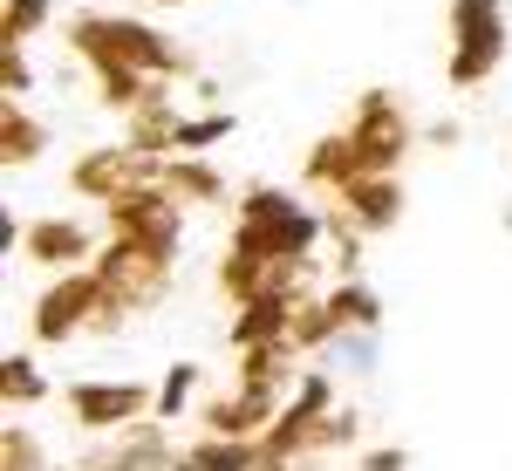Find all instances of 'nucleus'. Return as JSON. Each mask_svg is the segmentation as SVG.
<instances>
[{
	"mask_svg": "<svg viewBox=\"0 0 512 471\" xmlns=\"http://www.w3.org/2000/svg\"><path fill=\"white\" fill-rule=\"evenodd\" d=\"M198 376H205L198 362H171V369H164V383H158V403H151V410H158L164 424H178V417H185V403L198 396Z\"/></svg>",
	"mask_w": 512,
	"mask_h": 471,
	"instance_id": "nucleus-27",
	"label": "nucleus"
},
{
	"mask_svg": "<svg viewBox=\"0 0 512 471\" xmlns=\"http://www.w3.org/2000/svg\"><path fill=\"white\" fill-rule=\"evenodd\" d=\"M424 144H437V151H451V144H458V123H451V117H437L431 130H424Z\"/></svg>",
	"mask_w": 512,
	"mask_h": 471,
	"instance_id": "nucleus-34",
	"label": "nucleus"
},
{
	"mask_svg": "<svg viewBox=\"0 0 512 471\" xmlns=\"http://www.w3.org/2000/svg\"><path fill=\"white\" fill-rule=\"evenodd\" d=\"M185 471H267V451H260V437L205 431L198 444H185Z\"/></svg>",
	"mask_w": 512,
	"mask_h": 471,
	"instance_id": "nucleus-19",
	"label": "nucleus"
},
{
	"mask_svg": "<svg viewBox=\"0 0 512 471\" xmlns=\"http://www.w3.org/2000/svg\"><path fill=\"white\" fill-rule=\"evenodd\" d=\"M164 7H185V0H164Z\"/></svg>",
	"mask_w": 512,
	"mask_h": 471,
	"instance_id": "nucleus-36",
	"label": "nucleus"
},
{
	"mask_svg": "<svg viewBox=\"0 0 512 471\" xmlns=\"http://www.w3.org/2000/svg\"><path fill=\"white\" fill-rule=\"evenodd\" d=\"M144 403H158L144 383H76L69 390V417L82 431H123V424H137Z\"/></svg>",
	"mask_w": 512,
	"mask_h": 471,
	"instance_id": "nucleus-10",
	"label": "nucleus"
},
{
	"mask_svg": "<svg viewBox=\"0 0 512 471\" xmlns=\"http://www.w3.org/2000/svg\"><path fill=\"white\" fill-rule=\"evenodd\" d=\"M41 151H48V123L28 117L21 96H7V110H0V164L7 171H28Z\"/></svg>",
	"mask_w": 512,
	"mask_h": 471,
	"instance_id": "nucleus-20",
	"label": "nucleus"
},
{
	"mask_svg": "<svg viewBox=\"0 0 512 471\" xmlns=\"http://www.w3.org/2000/svg\"><path fill=\"white\" fill-rule=\"evenodd\" d=\"M362 171H369V164H362V151H355L349 130H328V137H315V144H308V157H301V178H308L315 192H328V198L342 192L349 178H362Z\"/></svg>",
	"mask_w": 512,
	"mask_h": 471,
	"instance_id": "nucleus-16",
	"label": "nucleus"
},
{
	"mask_svg": "<svg viewBox=\"0 0 512 471\" xmlns=\"http://www.w3.org/2000/svg\"><path fill=\"white\" fill-rule=\"evenodd\" d=\"M349 137H355V151H362L369 171H396L410 157V144H417L410 110H403L396 89H362V103H355V117H349Z\"/></svg>",
	"mask_w": 512,
	"mask_h": 471,
	"instance_id": "nucleus-7",
	"label": "nucleus"
},
{
	"mask_svg": "<svg viewBox=\"0 0 512 471\" xmlns=\"http://www.w3.org/2000/svg\"><path fill=\"white\" fill-rule=\"evenodd\" d=\"M280 403H287L280 390L239 383L233 396H212V403L198 410V424H205V431H219V437H260V431H267V424L280 417Z\"/></svg>",
	"mask_w": 512,
	"mask_h": 471,
	"instance_id": "nucleus-11",
	"label": "nucleus"
},
{
	"mask_svg": "<svg viewBox=\"0 0 512 471\" xmlns=\"http://www.w3.org/2000/svg\"><path fill=\"white\" fill-rule=\"evenodd\" d=\"M499 226H506V233H512V198H506V212H499Z\"/></svg>",
	"mask_w": 512,
	"mask_h": 471,
	"instance_id": "nucleus-35",
	"label": "nucleus"
},
{
	"mask_svg": "<svg viewBox=\"0 0 512 471\" xmlns=\"http://www.w3.org/2000/svg\"><path fill=\"white\" fill-rule=\"evenodd\" d=\"M321 239H328V212H315L308 198L280 192V185H253V192H239L233 246L267 253V260H308Z\"/></svg>",
	"mask_w": 512,
	"mask_h": 471,
	"instance_id": "nucleus-2",
	"label": "nucleus"
},
{
	"mask_svg": "<svg viewBox=\"0 0 512 471\" xmlns=\"http://www.w3.org/2000/svg\"><path fill=\"white\" fill-rule=\"evenodd\" d=\"M294 301H301V294H260V301H239L233 328H226V342H233V349H253V342H280V335L294 328Z\"/></svg>",
	"mask_w": 512,
	"mask_h": 471,
	"instance_id": "nucleus-18",
	"label": "nucleus"
},
{
	"mask_svg": "<svg viewBox=\"0 0 512 471\" xmlns=\"http://www.w3.org/2000/svg\"><path fill=\"white\" fill-rule=\"evenodd\" d=\"M506 62V0H451V55L444 76L451 89H478Z\"/></svg>",
	"mask_w": 512,
	"mask_h": 471,
	"instance_id": "nucleus-3",
	"label": "nucleus"
},
{
	"mask_svg": "<svg viewBox=\"0 0 512 471\" xmlns=\"http://www.w3.org/2000/svg\"><path fill=\"white\" fill-rule=\"evenodd\" d=\"M69 48H76L89 69H144V76H164V82H178V76L198 69L164 28L130 21V14H76V21H69Z\"/></svg>",
	"mask_w": 512,
	"mask_h": 471,
	"instance_id": "nucleus-1",
	"label": "nucleus"
},
{
	"mask_svg": "<svg viewBox=\"0 0 512 471\" xmlns=\"http://www.w3.org/2000/svg\"><path fill=\"white\" fill-rule=\"evenodd\" d=\"M55 14V0H7L0 7V41H35Z\"/></svg>",
	"mask_w": 512,
	"mask_h": 471,
	"instance_id": "nucleus-29",
	"label": "nucleus"
},
{
	"mask_svg": "<svg viewBox=\"0 0 512 471\" xmlns=\"http://www.w3.org/2000/svg\"><path fill=\"white\" fill-rule=\"evenodd\" d=\"M362 226H355L349 212H342V205H335V212H328V246H335V274H362Z\"/></svg>",
	"mask_w": 512,
	"mask_h": 471,
	"instance_id": "nucleus-30",
	"label": "nucleus"
},
{
	"mask_svg": "<svg viewBox=\"0 0 512 471\" xmlns=\"http://www.w3.org/2000/svg\"><path fill=\"white\" fill-rule=\"evenodd\" d=\"M96 465H110V471H171V465H185V451L164 437V417H158V424H130Z\"/></svg>",
	"mask_w": 512,
	"mask_h": 471,
	"instance_id": "nucleus-15",
	"label": "nucleus"
},
{
	"mask_svg": "<svg viewBox=\"0 0 512 471\" xmlns=\"http://www.w3.org/2000/svg\"><path fill=\"white\" fill-rule=\"evenodd\" d=\"M96 301H103L96 267H69V274H55L35 294V342H76L82 328H89V314H96Z\"/></svg>",
	"mask_w": 512,
	"mask_h": 471,
	"instance_id": "nucleus-9",
	"label": "nucleus"
},
{
	"mask_svg": "<svg viewBox=\"0 0 512 471\" xmlns=\"http://www.w3.org/2000/svg\"><path fill=\"white\" fill-rule=\"evenodd\" d=\"M321 301H328V314H335V328H383V294H376L362 274H342Z\"/></svg>",
	"mask_w": 512,
	"mask_h": 471,
	"instance_id": "nucleus-22",
	"label": "nucleus"
},
{
	"mask_svg": "<svg viewBox=\"0 0 512 471\" xmlns=\"http://www.w3.org/2000/svg\"><path fill=\"white\" fill-rule=\"evenodd\" d=\"M89 267H96V280H103L110 301H123L130 314H144V308H158L164 294H171V267H178V260L151 253L144 239H130V233H110V246H96Z\"/></svg>",
	"mask_w": 512,
	"mask_h": 471,
	"instance_id": "nucleus-4",
	"label": "nucleus"
},
{
	"mask_svg": "<svg viewBox=\"0 0 512 471\" xmlns=\"http://www.w3.org/2000/svg\"><path fill=\"white\" fill-rule=\"evenodd\" d=\"M0 465H7V471H35L41 465V444L28 431H0Z\"/></svg>",
	"mask_w": 512,
	"mask_h": 471,
	"instance_id": "nucleus-32",
	"label": "nucleus"
},
{
	"mask_svg": "<svg viewBox=\"0 0 512 471\" xmlns=\"http://www.w3.org/2000/svg\"><path fill=\"white\" fill-rule=\"evenodd\" d=\"M28 260H35V267H55V274L89 267V260H96V233H89L82 219H35V226H28Z\"/></svg>",
	"mask_w": 512,
	"mask_h": 471,
	"instance_id": "nucleus-13",
	"label": "nucleus"
},
{
	"mask_svg": "<svg viewBox=\"0 0 512 471\" xmlns=\"http://www.w3.org/2000/svg\"><path fill=\"white\" fill-rule=\"evenodd\" d=\"M103 212H110V233L144 239L151 253H164V260H178V253H185V212H192V205H178L164 185H137V192L110 198Z\"/></svg>",
	"mask_w": 512,
	"mask_h": 471,
	"instance_id": "nucleus-6",
	"label": "nucleus"
},
{
	"mask_svg": "<svg viewBox=\"0 0 512 471\" xmlns=\"http://www.w3.org/2000/svg\"><path fill=\"white\" fill-rule=\"evenodd\" d=\"M335 376H376L383 369V328H335V342L321 349Z\"/></svg>",
	"mask_w": 512,
	"mask_h": 471,
	"instance_id": "nucleus-21",
	"label": "nucleus"
},
{
	"mask_svg": "<svg viewBox=\"0 0 512 471\" xmlns=\"http://www.w3.org/2000/svg\"><path fill=\"white\" fill-rule=\"evenodd\" d=\"M239 355V383H260V390H280L287 376H294V335H280V342H253V349H233Z\"/></svg>",
	"mask_w": 512,
	"mask_h": 471,
	"instance_id": "nucleus-23",
	"label": "nucleus"
},
{
	"mask_svg": "<svg viewBox=\"0 0 512 471\" xmlns=\"http://www.w3.org/2000/svg\"><path fill=\"white\" fill-rule=\"evenodd\" d=\"M0 396H7V403H14V410H21V403H41V396H48V376H41L35 369V355H7V362H0Z\"/></svg>",
	"mask_w": 512,
	"mask_h": 471,
	"instance_id": "nucleus-26",
	"label": "nucleus"
},
{
	"mask_svg": "<svg viewBox=\"0 0 512 471\" xmlns=\"http://www.w3.org/2000/svg\"><path fill=\"white\" fill-rule=\"evenodd\" d=\"M362 465H369V471H403V465H410V451H403V444H376V451H362Z\"/></svg>",
	"mask_w": 512,
	"mask_h": 471,
	"instance_id": "nucleus-33",
	"label": "nucleus"
},
{
	"mask_svg": "<svg viewBox=\"0 0 512 471\" xmlns=\"http://www.w3.org/2000/svg\"><path fill=\"white\" fill-rule=\"evenodd\" d=\"M35 89V69L21 55V41H0V96H28Z\"/></svg>",
	"mask_w": 512,
	"mask_h": 471,
	"instance_id": "nucleus-31",
	"label": "nucleus"
},
{
	"mask_svg": "<svg viewBox=\"0 0 512 471\" xmlns=\"http://www.w3.org/2000/svg\"><path fill=\"white\" fill-rule=\"evenodd\" d=\"M355 437H362V417L342 410V403H328L315 417V437H308V458H328V451H355Z\"/></svg>",
	"mask_w": 512,
	"mask_h": 471,
	"instance_id": "nucleus-25",
	"label": "nucleus"
},
{
	"mask_svg": "<svg viewBox=\"0 0 512 471\" xmlns=\"http://www.w3.org/2000/svg\"><path fill=\"white\" fill-rule=\"evenodd\" d=\"M164 89H171V82L144 76V69H96V96H103L110 110H137V103H151Z\"/></svg>",
	"mask_w": 512,
	"mask_h": 471,
	"instance_id": "nucleus-24",
	"label": "nucleus"
},
{
	"mask_svg": "<svg viewBox=\"0 0 512 471\" xmlns=\"http://www.w3.org/2000/svg\"><path fill=\"white\" fill-rule=\"evenodd\" d=\"M158 185L171 198H178V205H219V198H226V178H219V171H212V164H205V151H171L158 164Z\"/></svg>",
	"mask_w": 512,
	"mask_h": 471,
	"instance_id": "nucleus-17",
	"label": "nucleus"
},
{
	"mask_svg": "<svg viewBox=\"0 0 512 471\" xmlns=\"http://www.w3.org/2000/svg\"><path fill=\"white\" fill-rule=\"evenodd\" d=\"M335 403V369L321 362V369H301V383L294 396L280 403V417L260 431V451H267V471L274 465H294V458H308V437H315V417Z\"/></svg>",
	"mask_w": 512,
	"mask_h": 471,
	"instance_id": "nucleus-5",
	"label": "nucleus"
},
{
	"mask_svg": "<svg viewBox=\"0 0 512 471\" xmlns=\"http://www.w3.org/2000/svg\"><path fill=\"white\" fill-rule=\"evenodd\" d=\"M178 130H185V110L171 103V89L151 96V103H137V110H123V144L144 157H171L178 151Z\"/></svg>",
	"mask_w": 512,
	"mask_h": 471,
	"instance_id": "nucleus-14",
	"label": "nucleus"
},
{
	"mask_svg": "<svg viewBox=\"0 0 512 471\" xmlns=\"http://www.w3.org/2000/svg\"><path fill=\"white\" fill-rule=\"evenodd\" d=\"M158 164L164 157H144L130 144H103V151H82L69 164V192L89 198V205H110V198L137 192V185H158Z\"/></svg>",
	"mask_w": 512,
	"mask_h": 471,
	"instance_id": "nucleus-8",
	"label": "nucleus"
},
{
	"mask_svg": "<svg viewBox=\"0 0 512 471\" xmlns=\"http://www.w3.org/2000/svg\"><path fill=\"white\" fill-rule=\"evenodd\" d=\"M335 205L376 239V233H390L396 219H403V178H396V171H362V178H349V185L335 192Z\"/></svg>",
	"mask_w": 512,
	"mask_h": 471,
	"instance_id": "nucleus-12",
	"label": "nucleus"
},
{
	"mask_svg": "<svg viewBox=\"0 0 512 471\" xmlns=\"http://www.w3.org/2000/svg\"><path fill=\"white\" fill-rule=\"evenodd\" d=\"M233 130H239L233 110H205V117H185V130H178V151H219Z\"/></svg>",
	"mask_w": 512,
	"mask_h": 471,
	"instance_id": "nucleus-28",
	"label": "nucleus"
}]
</instances>
